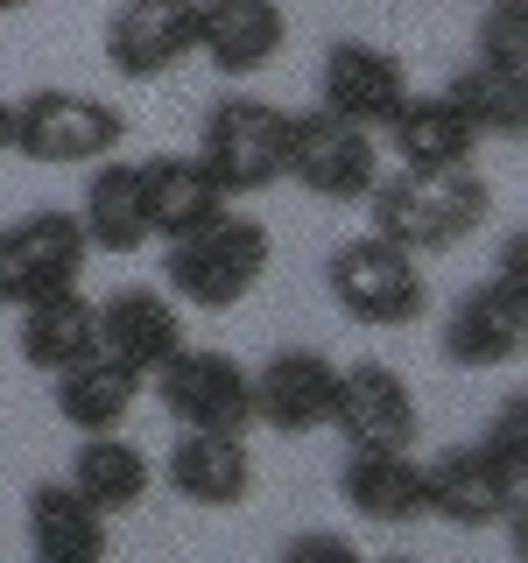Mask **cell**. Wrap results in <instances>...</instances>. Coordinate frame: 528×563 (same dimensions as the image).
Instances as JSON below:
<instances>
[{
  "mask_svg": "<svg viewBox=\"0 0 528 563\" xmlns=\"http://www.w3.org/2000/svg\"><path fill=\"white\" fill-rule=\"evenodd\" d=\"M282 176H296V184L324 205H360L366 190L381 184V141H374V128H352V120L310 106V113H289Z\"/></svg>",
  "mask_w": 528,
  "mask_h": 563,
  "instance_id": "52a82bcc",
  "label": "cell"
},
{
  "mask_svg": "<svg viewBox=\"0 0 528 563\" xmlns=\"http://www.w3.org/2000/svg\"><path fill=\"white\" fill-rule=\"evenodd\" d=\"M163 479L190 507H246V493H254L246 437L240 430H176V444L163 457Z\"/></svg>",
  "mask_w": 528,
  "mask_h": 563,
  "instance_id": "2e32d148",
  "label": "cell"
},
{
  "mask_svg": "<svg viewBox=\"0 0 528 563\" xmlns=\"http://www.w3.org/2000/svg\"><path fill=\"white\" fill-rule=\"evenodd\" d=\"M339 500L360 521H422V465L409 451H345L339 465Z\"/></svg>",
  "mask_w": 528,
  "mask_h": 563,
  "instance_id": "7402d4cb",
  "label": "cell"
},
{
  "mask_svg": "<svg viewBox=\"0 0 528 563\" xmlns=\"http://www.w3.org/2000/svg\"><path fill=\"white\" fill-rule=\"evenodd\" d=\"M14 148V99H0V155Z\"/></svg>",
  "mask_w": 528,
  "mask_h": 563,
  "instance_id": "4dcf8cb0",
  "label": "cell"
},
{
  "mask_svg": "<svg viewBox=\"0 0 528 563\" xmlns=\"http://www.w3.org/2000/svg\"><path fill=\"white\" fill-rule=\"evenodd\" d=\"M78 225H85V240H92V254H134V246H148L141 169H134V163H120V155H99L92 176H85Z\"/></svg>",
  "mask_w": 528,
  "mask_h": 563,
  "instance_id": "603a6c76",
  "label": "cell"
},
{
  "mask_svg": "<svg viewBox=\"0 0 528 563\" xmlns=\"http://www.w3.org/2000/svg\"><path fill=\"white\" fill-rule=\"evenodd\" d=\"M176 345H184V310H176V296H163V289H113L99 303V352L120 360L128 374L148 380Z\"/></svg>",
  "mask_w": 528,
  "mask_h": 563,
  "instance_id": "e0dca14e",
  "label": "cell"
},
{
  "mask_svg": "<svg viewBox=\"0 0 528 563\" xmlns=\"http://www.w3.org/2000/svg\"><path fill=\"white\" fill-rule=\"evenodd\" d=\"M85 261H92V240H85L78 211H57V205L22 211V219L0 225V303L29 310L57 289H78Z\"/></svg>",
  "mask_w": 528,
  "mask_h": 563,
  "instance_id": "8992f818",
  "label": "cell"
},
{
  "mask_svg": "<svg viewBox=\"0 0 528 563\" xmlns=\"http://www.w3.org/2000/svg\"><path fill=\"white\" fill-rule=\"evenodd\" d=\"M198 49V0H120L106 14V64L120 78H163Z\"/></svg>",
  "mask_w": 528,
  "mask_h": 563,
  "instance_id": "8fae6325",
  "label": "cell"
},
{
  "mask_svg": "<svg viewBox=\"0 0 528 563\" xmlns=\"http://www.w3.org/2000/svg\"><path fill=\"white\" fill-rule=\"evenodd\" d=\"M472 57L507 78H528V0H486L472 22Z\"/></svg>",
  "mask_w": 528,
  "mask_h": 563,
  "instance_id": "4316f807",
  "label": "cell"
},
{
  "mask_svg": "<svg viewBox=\"0 0 528 563\" xmlns=\"http://www.w3.org/2000/svg\"><path fill=\"white\" fill-rule=\"evenodd\" d=\"M480 444L528 486V395H507V401H501V416H493V430L480 437Z\"/></svg>",
  "mask_w": 528,
  "mask_h": 563,
  "instance_id": "83f0119b",
  "label": "cell"
},
{
  "mask_svg": "<svg viewBox=\"0 0 528 563\" xmlns=\"http://www.w3.org/2000/svg\"><path fill=\"white\" fill-rule=\"evenodd\" d=\"M409 99V70L381 43H331L324 70H317V106L352 120V128H387Z\"/></svg>",
  "mask_w": 528,
  "mask_h": 563,
  "instance_id": "7c38bea8",
  "label": "cell"
},
{
  "mask_svg": "<svg viewBox=\"0 0 528 563\" xmlns=\"http://www.w3.org/2000/svg\"><path fill=\"white\" fill-rule=\"evenodd\" d=\"M14 345H22V360L35 374H70L78 360H92L99 352V303L85 289H57L43 296V303L22 310V331H14Z\"/></svg>",
  "mask_w": 528,
  "mask_h": 563,
  "instance_id": "d6986e66",
  "label": "cell"
},
{
  "mask_svg": "<svg viewBox=\"0 0 528 563\" xmlns=\"http://www.w3.org/2000/svg\"><path fill=\"white\" fill-rule=\"evenodd\" d=\"M268 261H275L268 225H261L254 211L226 205L219 219H205V225H190V233L169 240L163 289L176 303H190V310H233V303H246V296L261 289Z\"/></svg>",
  "mask_w": 528,
  "mask_h": 563,
  "instance_id": "7a4b0ae2",
  "label": "cell"
},
{
  "mask_svg": "<svg viewBox=\"0 0 528 563\" xmlns=\"http://www.w3.org/2000/svg\"><path fill=\"white\" fill-rule=\"evenodd\" d=\"M70 486L99 507V515H128V507L148 500L155 472L120 430H99V437H78V457H70Z\"/></svg>",
  "mask_w": 528,
  "mask_h": 563,
  "instance_id": "d4e9b609",
  "label": "cell"
},
{
  "mask_svg": "<svg viewBox=\"0 0 528 563\" xmlns=\"http://www.w3.org/2000/svg\"><path fill=\"white\" fill-rule=\"evenodd\" d=\"M486 282H493V289H507V296H521V303H528V240H521V233H507V246H501V268H493Z\"/></svg>",
  "mask_w": 528,
  "mask_h": 563,
  "instance_id": "f1b7e54d",
  "label": "cell"
},
{
  "mask_svg": "<svg viewBox=\"0 0 528 563\" xmlns=\"http://www.w3.org/2000/svg\"><path fill=\"white\" fill-rule=\"evenodd\" d=\"M29 550L43 563H99L113 550V536H106V515L70 479H43L29 493Z\"/></svg>",
  "mask_w": 528,
  "mask_h": 563,
  "instance_id": "ffe728a7",
  "label": "cell"
},
{
  "mask_svg": "<svg viewBox=\"0 0 528 563\" xmlns=\"http://www.w3.org/2000/svg\"><path fill=\"white\" fill-rule=\"evenodd\" d=\"M366 211H374V233L395 240L402 254H451V246H465L493 219V184L472 163L402 169L366 190Z\"/></svg>",
  "mask_w": 528,
  "mask_h": 563,
  "instance_id": "6da1fadb",
  "label": "cell"
},
{
  "mask_svg": "<svg viewBox=\"0 0 528 563\" xmlns=\"http://www.w3.org/2000/svg\"><path fill=\"white\" fill-rule=\"evenodd\" d=\"M141 169V211H148V240H176V233H190V225H205V219H219L226 205V190H219V176H211L198 155H148V163H134Z\"/></svg>",
  "mask_w": 528,
  "mask_h": 563,
  "instance_id": "ac0fdd59",
  "label": "cell"
},
{
  "mask_svg": "<svg viewBox=\"0 0 528 563\" xmlns=\"http://www.w3.org/2000/svg\"><path fill=\"white\" fill-rule=\"evenodd\" d=\"M148 380H155V401L169 409L176 430H246L254 422V374L233 352L176 345Z\"/></svg>",
  "mask_w": 528,
  "mask_h": 563,
  "instance_id": "ba28073f",
  "label": "cell"
},
{
  "mask_svg": "<svg viewBox=\"0 0 528 563\" xmlns=\"http://www.w3.org/2000/svg\"><path fill=\"white\" fill-rule=\"evenodd\" d=\"M444 99L472 120V134H480V141H515V134H528V78H507V70H493L480 57H465V64L451 70Z\"/></svg>",
  "mask_w": 528,
  "mask_h": 563,
  "instance_id": "484cf974",
  "label": "cell"
},
{
  "mask_svg": "<svg viewBox=\"0 0 528 563\" xmlns=\"http://www.w3.org/2000/svg\"><path fill=\"white\" fill-rule=\"evenodd\" d=\"M521 493L528 486L486 444H451L422 465V515H437L451 528H501Z\"/></svg>",
  "mask_w": 528,
  "mask_h": 563,
  "instance_id": "9c48e42d",
  "label": "cell"
},
{
  "mask_svg": "<svg viewBox=\"0 0 528 563\" xmlns=\"http://www.w3.org/2000/svg\"><path fill=\"white\" fill-rule=\"evenodd\" d=\"M331 401H339V366L324 352L289 345L254 366V422H268L275 437L331 430Z\"/></svg>",
  "mask_w": 528,
  "mask_h": 563,
  "instance_id": "4fadbf2b",
  "label": "cell"
},
{
  "mask_svg": "<svg viewBox=\"0 0 528 563\" xmlns=\"http://www.w3.org/2000/svg\"><path fill=\"white\" fill-rule=\"evenodd\" d=\"M134 401H141V374H128V366L106 360V352H92V360H78L70 374H57V416L78 437L120 430V422L134 416Z\"/></svg>",
  "mask_w": 528,
  "mask_h": 563,
  "instance_id": "cb8c5ba5",
  "label": "cell"
},
{
  "mask_svg": "<svg viewBox=\"0 0 528 563\" xmlns=\"http://www.w3.org/2000/svg\"><path fill=\"white\" fill-rule=\"evenodd\" d=\"M387 148H395L402 169H458L480 155V134L444 92H409L402 113L387 120Z\"/></svg>",
  "mask_w": 528,
  "mask_h": 563,
  "instance_id": "44dd1931",
  "label": "cell"
},
{
  "mask_svg": "<svg viewBox=\"0 0 528 563\" xmlns=\"http://www.w3.org/2000/svg\"><path fill=\"white\" fill-rule=\"evenodd\" d=\"M289 43L282 0H198V57L219 78H254Z\"/></svg>",
  "mask_w": 528,
  "mask_h": 563,
  "instance_id": "9a60e30c",
  "label": "cell"
},
{
  "mask_svg": "<svg viewBox=\"0 0 528 563\" xmlns=\"http://www.w3.org/2000/svg\"><path fill=\"white\" fill-rule=\"evenodd\" d=\"M29 8V0H0V14H22Z\"/></svg>",
  "mask_w": 528,
  "mask_h": 563,
  "instance_id": "1f68e13d",
  "label": "cell"
},
{
  "mask_svg": "<svg viewBox=\"0 0 528 563\" xmlns=\"http://www.w3.org/2000/svg\"><path fill=\"white\" fill-rule=\"evenodd\" d=\"M331 430L345 437V451H416L422 416H416L409 380H402L395 366H381V360L339 366V401H331Z\"/></svg>",
  "mask_w": 528,
  "mask_h": 563,
  "instance_id": "30bf717a",
  "label": "cell"
},
{
  "mask_svg": "<svg viewBox=\"0 0 528 563\" xmlns=\"http://www.w3.org/2000/svg\"><path fill=\"white\" fill-rule=\"evenodd\" d=\"M444 366L458 374H493V366H515L521 345H528V303L507 289L480 282L472 296H458L451 317H444Z\"/></svg>",
  "mask_w": 528,
  "mask_h": 563,
  "instance_id": "5bb4252c",
  "label": "cell"
},
{
  "mask_svg": "<svg viewBox=\"0 0 528 563\" xmlns=\"http://www.w3.org/2000/svg\"><path fill=\"white\" fill-rule=\"evenodd\" d=\"M282 155H289V106L254 99V92L211 99L205 134H198V163L219 176V190L233 205L282 184Z\"/></svg>",
  "mask_w": 528,
  "mask_h": 563,
  "instance_id": "277c9868",
  "label": "cell"
},
{
  "mask_svg": "<svg viewBox=\"0 0 528 563\" xmlns=\"http://www.w3.org/2000/svg\"><path fill=\"white\" fill-rule=\"evenodd\" d=\"M324 289H331V303H339V317H352V324H366V331H402L430 310V282H422L416 254H402V246L381 240V233L345 240L339 254L324 261Z\"/></svg>",
  "mask_w": 528,
  "mask_h": 563,
  "instance_id": "5b68a950",
  "label": "cell"
},
{
  "mask_svg": "<svg viewBox=\"0 0 528 563\" xmlns=\"http://www.w3.org/2000/svg\"><path fill=\"white\" fill-rule=\"evenodd\" d=\"M128 141V113L99 92H70V85H43V92L14 99V148L50 169H92L99 155H120Z\"/></svg>",
  "mask_w": 528,
  "mask_h": 563,
  "instance_id": "3957f363",
  "label": "cell"
},
{
  "mask_svg": "<svg viewBox=\"0 0 528 563\" xmlns=\"http://www.w3.org/2000/svg\"><path fill=\"white\" fill-rule=\"evenodd\" d=\"M282 556H352V542L345 536H289V542H282Z\"/></svg>",
  "mask_w": 528,
  "mask_h": 563,
  "instance_id": "f546056e",
  "label": "cell"
}]
</instances>
